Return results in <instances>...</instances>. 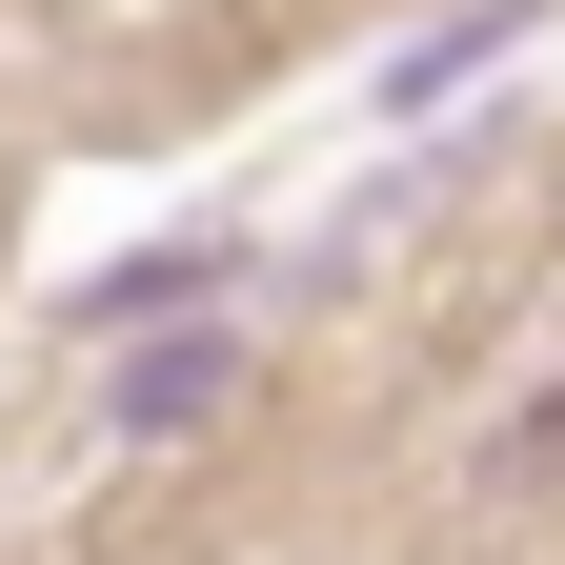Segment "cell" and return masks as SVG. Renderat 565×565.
I'll return each instance as SVG.
<instances>
[{
	"instance_id": "obj_1",
	"label": "cell",
	"mask_w": 565,
	"mask_h": 565,
	"mask_svg": "<svg viewBox=\"0 0 565 565\" xmlns=\"http://www.w3.org/2000/svg\"><path fill=\"white\" fill-rule=\"evenodd\" d=\"M202 404H243V343H223V323H162V343L102 384V424H121V445H162V424H202Z\"/></svg>"
}]
</instances>
